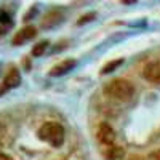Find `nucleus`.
<instances>
[{
    "mask_svg": "<svg viewBox=\"0 0 160 160\" xmlns=\"http://www.w3.org/2000/svg\"><path fill=\"white\" fill-rule=\"evenodd\" d=\"M104 95L109 96L111 99L125 102V101H130L133 98V95H135V87L125 78H115L104 87Z\"/></svg>",
    "mask_w": 160,
    "mask_h": 160,
    "instance_id": "nucleus-1",
    "label": "nucleus"
},
{
    "mask_svg": "<svg viewBox=\"0 0 160 160\" xmlns=\"http://www.w3.org/2000/svg\"><path fill=\"white\" fill-rule=\"evenodd\" d=\"M37 135L43 142L53 146V148H59V146H62V142H64L66 130L58 122H47L38 128Z\"/></svg>",
    "mask_w": 160,
    "mask_h": 160,
    "instance_id": "nucleus-2",
    "label": "nucleus"
},
{
    "mask_svg": "<svg viewBox=\"0 0 160 160\" xmlns=\"http://www.w3.org/2000/svg\"><path fill=\"white\" fill-rule=\"evenodd\" d=\"M96 136H98V141L106 146V148H109V146L114 144L115 141V133L112 130V127L109 123H101L98 127V133H96Z\"/></svg>",
    "mask_w": 160,
    "mask_h": 160,
    "instance_id": "nucleus-3",
    "label": "nucleus"
},
{
    "mask_svg": "<svg viewBox=\"0 0 160 160\" xmlns=\"http://www.w3.org/2000/svg\"><path fill=\"white\" fill-rule=\"evenodd\" d=\"M142 77L151 83H160V61H151L142 68Z\"/></svg>",
    "mask_w": 160,
    "mask_h": 160,
    "instance_id": "nucleus-4",
    "label": "nucleus"
},
{
    "mask_svg": "<svg viewBox=\"0 0 160 160\" xmlns=\"http://www.w3.org/2000/svg\"><path fill=\"white\" fill-rule=\"evenodd\" d=\"M21 83V75H19V71L18 69H10L7 77L3 78V83L0 87V93H3L7 90H11V88H16L18 85Z\"/></svg>",
    "mask_w": 160,
    "mask_h": 160,
    "instance_id": "nucleus-5",
    "label": "nucleus"
},
{
    "mask_svg": "<svg viewBox=\"0 0 160 160\" xmlns=\"http://www.w3.org/2000/svg\"><path fill=\"white\" fill-rule=\"evenodd\" d=\"M62 16H64L62 11L58 10V8L48 11L47 15H45V18H43V21H42V28H45V29L55 28V26H58V24L62 21Z\"/></svg>",
    "mask_w": 160,
    "mask_h": 160,
    "instance_id": "nucleus-6",
    "label": "nucleus"
},
{
    "mask_svg": "<svg viewBox=\"0 0 160 160\" xmlns=\"http://www.w3.org/2000/svg\"><path fill=\"white\" fill-rule=\"evenodd\" d=\"M74 68H75V61L74 59H64V61H61L59 64H56L55 68L50 71V75H53V77L64 75V74H68L69 71H72Z\"/></svg>",
    "mask_w": 160,
    "mask_h": 160,
    "instance_id": "nucleus-7",
    "label": "nucleus"
},
{
    "mask_svg": "<svg viewBox=\"0 0 160 160\" xmlns=\"http://www.w3.org/2000/svg\"><path fill=\"white\" fill-rule=\"evenodd\" d=\"M35 34H37V31L34 28H31V26H28V28H24L19 32H16V35L13 37V43H15V45H21L24 42H28V40L34 38Z\"/></svg>",
    "mask_w": 160,
    "mask_h": 160,
    "instance_id": "nucleus-8",
    "label": "nucleus"
},
{
    "mask_svg": "<svg viewBox=\"0 0 160 160\" xmlns=\"http://www.w3.org/2000/svg\"><path fill=\"white\" fill-rule=\"evenodd\" d=\"M13 26V21L11 18L7 15V13H0V35L2 34H7Z\"/></svg>",
    "mask_w": 160,
    "mask_h": 160,
    "instance_id": "nucleus-9",
    "label": "nucleus"
},
{
    "mask_svg": "<svg viewBox=\"0 0 160 160\" xmlns=\"http://www.w3.org/2000/svg\"><path fill=\"white\" fill-rule=\"evenodd\" d=\"M109 151H108V154H106V157H108L109 160H118L120 157H123V149L122 148H118V146H109V148H108Z\"/></svg>",
    "mask_w": 160,
    "mask_h": 160,
    "instance_id": "nucleus-10",
    "label": "nucleus"
},
{
    "mask_svg": "<svg viewBox=\"0 0 160 160\" xmlns=\"http://www.w3.org/2000/svg\"><path fill=\"white\" fill-rule=\"evenodd\" d=\"M123 64V59H115V61H111V62H108L102 68V74H109V72H112V71H115L118 66H122Z\"/></svg>",
    "mask_w": 160,
    "mask_h": 160,
    "instance_id": "nucleus-11",
    "label": "nucleus"
},
{
    "mask_svg": "<svg viewBox=\"0 0 160 160\" xmlns=\"http://www.w3.org/2000/svg\"><path fill=\"white\" fill-rule=\"evenodd\" d=\"M47 47H48L47 42H40V43H37V45L34 47V50H32V55H34V56H42L43 53H45V50H47Z\"/></svg>",
    "mask_w": 160,
    "mask_h": 160,
    "instance_id": "nucleus-12",
    "label": "nucleus"
},
{
    "mask_svg": "<svg viewBox=\"0 0 160 160\" xmlns=\"http://www.w3.org/2000/svg\"><path fill=\"white\" fill-rule=\"evenodd\" d=\"M5 135H7V130L3 125H0V146L5 142Z\"/></svg>",
    "mask_w": 160,
    "mask_h": 160,
    "instance_id": "nucleus-13",
    "label": "nucleus"
},
{
    "mask_svg": "<svg viewBox=\"0 0 160 160\" xmlns=\"http://www.w3.org/2000/svg\"><path fill=\"white\" fill-rule=\"evenodd\" d=\"M91 18H95V15H93V13H91V15H87V16H82V18L78 19V24H83V22H88V21H91Z\"/></svg>",
    "mask_w": 160,
    "mask_h": 160,
    "instance_id": "nucleus-14",
    "label": "nucleus"
},
{
    "mask_svg": "<svg viewBox=\"0 0 160 160\" xmlns=\"http://www.w3.org/2000/svg\"><path fill=\"white\" fill-rule=\"evenodd\" d=\"M149 160H160V149H157V151L151 152V155H149Z\"/></svg>",
    "mask_w": 160,
    "mask_h": 160,
    "instance_id": "nucleus-15",
    "label": "nucleus"
},
{
    "mask_svg": "<svg viewBox=\"0 0 160 160\" xmlns=\"http://www.w3.org/2000/svg\"><path fill=\"white\" fill-rule=\"evenodd\" d=\"M0 160H13L10 155H7V154H3V152H0Z\"/></svg>",
    "mask_w": 160,
    "mask_h": 160,
    "instance_id": "nucleus-16",
    "label": "nucleus"
},
{
    "mask_svg": "<svg viewBox=\"0 0 160 160\" xmlns=\"http://www.w3.org/2000/svg\"><path fill=\"white\" fill-rule=\"evenodd\" d=\"M122 2H123V3H127V5H131V3H135L136 0H122Z\"/></svg>",
    "mask_w": 160,
    "mask_h": 160,
    "instance_id": "nucleus-17",
    "label": "nucleus"
},
{
    "mask_svg": "<svg viewBox=\"0 0 160 160\" xmlns=\"http://www.w3.org/2000/svg\"><path fill=\"white\" fill-rule=\"evenodd\" d=\"M130 160H144V158H141V157H138V155H136V157H131Z\"/></svg>",
    "mask_w": 160,
    "mask_h": 160,
    "instance_id": "nucleus-18",
    "label": "nucleus"
}]
</instances>
